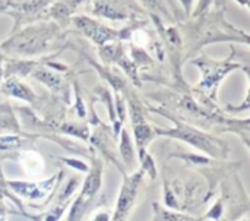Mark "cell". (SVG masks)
<instances>
[{"instance_id": "13", "label": "cell", "mask_w": 250, "mask_h": 221, "mask_svg": "<svg viewBox=\"0 0 250 221\" xmlns=\"http://www.w3.org/2000/svg\"><path fill=\"white\" fill-rule=\"evenodd\" d=\"M120 153L123 160L126 161V164H132V157H133V151H132V145H130V139L126 131L122 132V145H120Z\"/></svg>"}, {"instance_id": "19", "label": "cell", "mask_w": 250, "mask_h": 221, "mask_svg": "<svg viewBox=\"0 0 250 221\" xmlns=\"http://www.w3.org/2000/svg\"><path fill=\"white\" fill-rule=\"evenodd\" d=\"M240 6H243V7H246L248 10L250 9V0H236Z\"/></svg>"}, {"instance_id": "18", "label": "cell", "mask_w": 250, "mask_h": 221, "mask_svg": "<svg viewBox=\"0 0 250 221\" xmlns=\"http://www.w3.org/2000/svg\"><path fill=\"white\" fill-rule=\"evenodd\" d=\"M3 66H4V56L0 51V81L3 79Z\"/></svg>"}, {"instance_id": "2", "label": "cell", "mask_w": 250, "mask_h": 221, "mask_svg": "<svg viewBox=\"0 0 250 221\" xmlns=\"http://www.w3.org/2000/svg\"><path fill=\"white\" fill-rule=\"evenodd\" d=\"M66 31L51 21H38L22 26L9 34L0 44L1 54L15 59H40L45 54L67 48L70 43L66 40Z\"/></svg>"}, {"instance_id": "14", "label": "cell", "mask_w": 250, "mask_h": 221, "mask_svg": "<svg viewBox=\"0 0 250 221\" xmlns=\"http://www.w3.org/2000/svg\"><path fill=\"white\" fill-rule=\"evenodd\" d=\"M214 3H215V0H196V6H195V9L192 10L190 18H196V16H199V15L207 13V12L214 6Z\"/></svg>"}, {"instance_id": "16", "label": "cell", "mask_w": 250, "mask_h": 221, "mask_svg": "<svg viewBox=\"0 0 250 221\" xmlns=\"http://www.w3.org/2000/svg\"><path fill=\"white\" fill-rule=\"evenodd\" d=\"M4 194H6V185H4V179H3L1 170H0V198H3Z\"/></svg>"}, {"instance_id": "5", "label": "cell", "mask_w": 250, "mask_h": 221, "mask_svg": "<svg viewBox=\"0 0 250 221\" xmlns=\"http://www.w3.org/2000/svg\"><path fill=\"white\" fill-rule=\"evenodd\" d=\"M160 135H166V136H171L176 139H182L208 154L221 157L226 154L227 148L226 145L218 141L217 138H212L204 132H199L198 129L192 128V126H186V125H179L171 131H158Z\"/></svg>"}, {"instance_id": "11", "label": "cell", "mask_w": 250, "mask_h": 221, "mask_svg": "<svg viewBox=\"0 0 250 221\" xmlns=\"http://www.w3.org/2000/svg\"><path fill=\"white\" fill-rule=\"evenodd\" d=\"M37 81H40L41 84H44L45 87H48L53 91H59L63 87V79L50 67H47L45 65H42V62L35 67V70L31 73Z\"/></svg>"}, {"instance_id": "15", "label": "cell", "mask_w": 250, "mask_h": 221, "mask_svg": "<svg viewBox=\"0 0 250 221\" xmlns=\"http://www.w3.org/2000/svg\"><path fill=\"white\" fill-rule=\"evenodd\" d=\"M19 145V138L16 136H6V138H0V150H7V148H13Z\"/></svg>"}, {"instance_id": "7", "label": "cell", "mask_w": 250, "mask_h": 221, "mask_svg": "<svg viewBox=\"0 0 250 221\" xmlns=\"http://www.w3.org/2000/svg\"><path fill=\"white\" fill-rule=\"evenodd\" d=\"M144 173L138 172L130 177H125V183L122 186L117 204H116V210H114V216L111 221H126L127 216L130 214L132 205L136 199L141 182H142Z\"/></svg>"}, {"instance_id": "1", "label": "cell", "mask_w": 250, "mask_h": 221, "mask_svg": "<svg viewBox=\"0 0 250 221\" xmlns=\"http://www.w3.org/2000/svg\"><path fill=\"white\" fill-rule=\"evenodd\" d=\"M227 0H215L214 6L204 15L177 22L183 38V60L202 53L205 45L217 43H239L249 45V34L234 26L226 18Z\"/></svg>"}, {"instance_id": "17", "label": "cell", "mask_w": 250, "mask_h": 221, "mask_svg": "<svg viewBox=\"0 0 250 221\" xmlns=\"http://www.w3.org/2000/svg\"><path fill=\"white\" fill-rule=\"evenodd\" d=\"M94 221H110V217H108V214H105V213H100Z\"/></svg>"}, {"instance_id": "9", "label": "cell", "mask_w": 250, "mask_h": 221, "mask_svg": "<svg viewBox=\"0 0 250 221\" xmlns=\"http://www.w3.org/2000/svg\"><path fill=\"white\" fill-rule=\"evenodd\" d=\"M54 179L41 182V183H26V182H9V186L21 197L23 198H29V199H40L44 198L48 191L53 186Z\"/></svg>"}, {"instance_id": "10", "label": "cell", "mask_w": 250, "mask_h": 221, "mask_svg": "<svg viewBox=\"0 0 250 221\" xmlns=\"http://www.w3.org/2000/svg\"><path fill=\"white\" fill-rule=\"evenodd\" d=\"M3 92L6 95H10V97H15V98H19V100H23V101H28V103H34L37 100L35 94L32 92V89L29 87H26L19 78L16 76H10V78H6L4 84H3Z\"/></svg>"}, {"instance_id": "6", "label": "cell", "mask_w": 250, "mask_h": 221, "mask_svg": "<svg viewBox=\"0 0 250 221\" xmlns=\"http://www.w3.org/2000/svg\"><path fill=\"white\" fill-rule=\"evenodd\" d=\"M70 25L73 26L75 32L86 37L92 44L98 47L119 40V35H120L119 29L110 28L104 22H100L86 15H73L70 19Z\"/></svg>"}, {"instance_id": "4", "label": "cell", "mask_w": 250, "mask_h": 221, "mask_svg": "<svg viewBox=\"0 0 250 221\" xmlns=\"http://www.w3.org/2000/svg\"><path fill=\"white\" fill-rule=\"evenodd\" d=\"M91 12L97 18L107 21H138L148 19V13L138 3V0H89Z\"/></svg>"}, {"instance_id": "12", "label": "cell", "mask_w": 250, "mask_h": 221, "mask_svg": "<svg viewBox=\"0 0 250 221\" xmlns=\"http://www.w3.org/2000/svg\"><path fill=\"white\" fill-rule=\"evenodd\" d=\"M21 161H22V164L25 166V170H26L28 173H31L32 176L41 173V170H42V160H41L40 155H37V154H34V153H25V154L22 155Z\"/></svg>"}, {"instance_id": "8", "label": "cell", "mask_w": 250, "mask_h": 221, "mask_svg": "<svg viewBox=\"0 0 250 221\" xmlns=\"http://www.w3.org/2000/svg\"><path fill=\"white\" fill-rule=\"evenodd\" d=\"M148 15H155L166 23H177L185 21V15L177 0H138Z\"/></svg>"}, {"instance_id": "3", "label": "cell", "mask_w": 250, "mask_h": 221, "mask_svg": "<svg viewBox=\"0 0 250 221\" xmlns=\"http://www.w3.org/2000/svg\"><path fill=\"white\" fill-rule=\"evenodd\" d=\"M230 48H231V56L224 60H214L209 56H207L205 53H199V56L192 60V63L195 66H198V69L202 73V79H201L198 88L201 91H204L212 100H217L218 87L229 73H231L236 69L248 67V66H243L240 62L234 60L236 59V47L230 45Z\"/></svg>"}]
</instances>
